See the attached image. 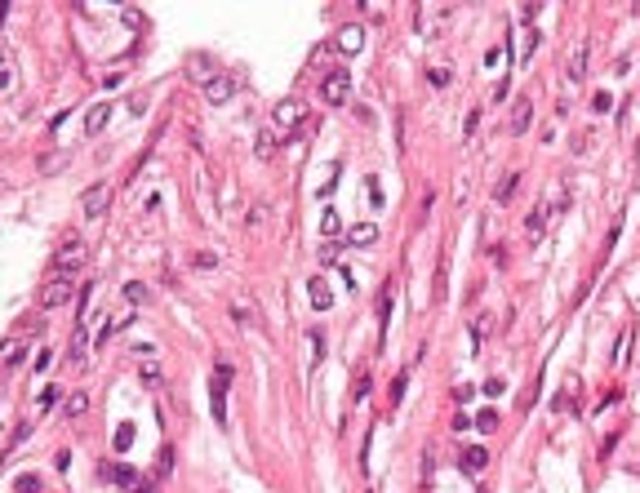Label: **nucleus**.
<instances>
[{
    "label": "nucleus",
    "mask_w": 640,
    "mask_h": 493,
    "mask_svg": "<svg viewBox=\"0 0 640 493\" xmlns=\"http://www.w3.org/2000/svg\"><path fill=\"white\" fill-rule=\"evenodd\" d=\"M62 413H67V418H84V413H89V395H84V391H71L67 400H62Z\"/></svg>",
    "instance_id": "dca6fc26"
},
{
    "label": "nucleus",
    "mask_w": 640,
    "mask_h": 493,
    "mask_svg": "<svg viewBox=\"0 0 640 493\" xmlns=\"http://www.w3.org/2000/svg\"><path fill=\"white\" fill-rule=\"evenodd\" d=\"M525 231H529V236H542V214H529V218H525Z\"/></svg>",
    "instance_id": "7c9ffc66"
},
{
    "label": "nucleus",
    "mask_w": 640,
    "mask_h": 493,
    "mask_svg": "<svg viewBox=\"0 0 640 493\" xmlns=\"http://www.w3.org/2000/svg\"><path fill=\"white\" fill-rule=\"evenodd\" d=\"M271 120H276V125L285 129V142H294V134H303V129L312 125V120H307V102H298V98H285V102H276Z\"/></svg>",
    "instance_id": "f257e3e1"
},
{
    "label": "nucleus",
    "mask_w": 640,
    "mask_h": 493,
    "mask_svg": "<svg viewBox=\"0 0 640 493\" xmlns=\"http://www.w3.org/2000/svg\"><path fill=\"white\" fill-rule=\"evenodd\" d=\"M236 89H240V80H236V76L218 71L209 84H205V98H209V102H231V98H236Z\"/></svg>",
    "instance_id": "0eeeda50"
},
{
    "label": "nucleus",
    "mask_w": 640,
    "mask_h": 493,
    "mask_svg": "<svg viewBox=\"0 0 640 493\" xmlns=\"http://www.w3.org/2000/svg\"><path fill=\"white\" fill-rule=\"evenodd\" d=\"M129 444H134V422H120V426H116V440H111V449L125 453Z\"/></svg>",
    "instance_id": "412c9836"
},
{
    "label": "nucleus",
    "mask_w": 640,
    "mask_h": 493,
    "mask_svg": "<svg viewBox=\"0 0 640 493\" xmlns=\"http://www.w3.org/2000/svg\"><path fill=\"white\" fill-rule=\"evenodd\" d=\"M609 107H614V98H609L605 89H600V93H591V111H609Z\"/></svg>",
    "instance_id": "c85d7f7f"
},
{
    "label": "nucleus",
    "mask_w": 640,
    "mask_h": 493,
    "mask_svg": "<svg viewBox=\"0 0 640 493\" xmlns=\"http://www.w3.org/2000/svg\"><path fill=\"white\" fill-rule=\"evenodd\" d=\"M14 493H41V476H32V471H27V476H18Z\"/></svg>",
    "instance_id": "5701e85b"
},
{
    "label": "nucleus",
    "mask_w": 640,
    "mask_h": 493,
    "mask_svg": "<svg viewBox=\"0 0 640 493\" xmlns=\"http://www.w3.org/2000/svg\"><path fill=\"white\" fill-rule=\"evenodd\" d=\"M458 467H463L467 476H480V471L489 467V449H480V444H472V449H463V458H458Z\"/></svg>",
    "instance_id": "9d476101"
},
{
    "label": "nucleus",
    "mask_w": 640,
    "mask_h": 493,
    "mask_svg": "<svg viewBox=\"0 0 640 493\" xmlns=\"http://www.w3.org/2000/svg\"><path fill=\"white\" fill-rule=\"evenodd\" d=\"M187 76H192L196 84H209L214 76H218V67H209V58H201V54H196V58L187 62Z\"/></svg>",
    "instance_id": "2eb2a0df"
},
{
    "label": "nucleus",
    "mask_w": 640,
    "mask_h": 493,
    "mask_svg": "<svg viewBox=\"0 0 640 493\" xmlns=\"http://www.w3.org/2000/svg\"><path fill=\"white\" fill-rule=\"evenodd\" d=\"M338 249H343L338 240H325V244H320V262H334V258H338Z\"/></svg>",
    "instance_id": "c756f323"
},
{
    "label": "nucleus",
    "mask_w": 640,
    "mask_h": 493,
    "mask_svg": "<svg viewBox=\"0 0 640 493\" xmlns=\"http://www.w3.org/2000/svg\"><path fill=\"white\" fill-rule=\"evenodd\" d=\"M134 493H156V485H152V480H138V489H134Z\"/></svg>",
    "instance_id": "58836bf2"
},
{
    "label": "nucleus",
    "mask_w": 640,
    "mask_h": 493,
    "mask_svg": "<svg viewBox=\"0 0 640 493\" xmlns=\"http://www.w3.org/2000/svg\"><path fill=\"white\" fill-rule=\"evenodd\" d=\"M476 426H480V431H498V413H494V409H480Z\"/></svg>",
    "instance_id": "bb28decb"
},
{
    "label": "nucleus",
    "mask_w": 640,
    "mask_h": 493,
    "mask_svg": "<svg viewBox=\"0 0 640 493\" xmlns=\"http://www.w3.org/2000/svg\"><path fill=\"white\" fill-rule=\"evenodd\" d=\"M0 67H5V49H0Z\"/></svg>",
    "instance_id": "ea45409f"
},
{
    "label": "nucleus",
    "mask_w": 640,
    "mask_h": 493,
    "mask_svg": "<svg viewBox=\"0 0 640 493\" xmlns=\"http://www.w3.org/2000/svg\"><path fill=\"white\" fill-rule=\"evenodd\" d=\"M431 84H436V89H445V84H449V71L436 67V71H431Z\"/></svg>",
    "instance_id": "e433bc0d"
},
{
    "label": "nucleus",
    "mask_w": 640,
    "mask_h": 493,
    "mask_svg": "<svg viewBox=\"0 0 640 493\" xmlns=\"http://www.w3.org/2000/svg\"><path fill=\"white\" fill-rule=\"evenodd\" d=\"M347 240H352V244H374V240H378V227H374V222H356L352 231H347Z\"/></svg>",
    "instance_id": "a211bd4d"
},
{
    "label": "nucleus",
    "mask_w": 640,
    "mask_h": 493,
    "mask_svg": "<svg viewBox=\"0 0 640 493\" xmlns=\"http://www.w3.org/2000/svg\"><path fill=\"white\" fill-rule=\"evenodd\" d=\"M231 374H236V369H231L227 360H218V369H214V378H209V404H214V422H218V426H227V387H231Z\"/></svg>",
    "instance_id": "7ed1b4c3"
},
{
    "label": "nucleus",
    "mask_w": 640,
    "mask_h": 493,
    "mask_svg": "<svg viewBox=\"0 0 640 493\" xmlns=\"http://www.w3.org/2000/svg\"><path fill=\"white\" fill-rule=\"evenodd\" d=\"M338 49H343V54H361L365 49V27L361 23L343 27V32H338Z\"/></svg>",
    "instance_id": "9b49d317"
},
{
    "label": "nucleus",
    "mask_w": 640,
    "mask_h": 493,
    "mask_svg": "<svg viewBox=\"0 0 640 493\" xmlns=\"http://www.w3.org/2000/svg\"><path fill=\"white\" fill-rule=\"evenodd\" d=\"M23 356H27V338H23V334H14L5 347H0V365H5V369L23 365Z\"/></svg>",
    "instance_id": "f8f14e48"
},
{
    "label": "nucleus",
    "mask_w": 640,
    "mask_h": 493,
    "mask_svg": "<svg viewBox=\"0 0 640 493\" xmlns=\"http://www.w3.org/2000/svg\"><path fill=\"white\" fill-rule=\"evenodd\" d=\"M307 293H312V307H316V311H329V307H334V289H329L320 276L307 284Z\"/></svg>",
    "instance_id": "ddd939ff"
},
{
    "label": "nucleus",
    "mask_w": 640,
    "mask_h": 493,
    "mask_svg": "<svg viewBox=\"0 0 640 493\" xmlns=\"http://www.w3.org/2000/svg\"><path fill=\"white\" fill-rule=\"evenodd\" d=\"M102 480H111L120 489H138V471L125 467V462H102Z\"/></svg>",
    "instance_id": "6e6552de"
},
{
    "label": "nucleus",
    "mask_w": 640,
    "mask_h": 493,
    "mask_svg": "<svg viewBox=\"0 0 640 493\" xmlns=\"http://www.w3.org/2000/svg\"><path fill=\"white\" fill-rule=\"evenodd\" d=\"M192 262H196V267H201V271H209V267H218V258H214V253H196V258H192Z\"/></svg>",
    "instance_id": "72a5a7b5"
},
{
    "label": "nucleus",
    "mask_w": 640,
    "mask_h": 493,
    "mask_svg": "<svg viewBox=\"0 0 640 493\" xmlns=\"http://www.w3.org/2000/svg\"><path fill=\"white\" fill-rule=\"evenodd\" d=\"M503 387H507V382H503V378H489V382H485V387H480V391H485V395H503Z\"/></svg>",
    "instance_id": "f704fd0d"
},
{
    "label": "nucleus",
    "mask_w": 640,
    "mask_h": 493,
    "mask_svg": "<svg viewBox=\"0 0 640 493\" xmlns=\"http://www.w3.org/2000/svg\"><path fill=\"white\" fill-rule=\"evenodd\" d=\"M276 147H280V138L271 134V129H262L258 142H253V156H258V160H267V156H276Z\"/></svg>",
    "instance_id": "f3484780"
},
{
    "label": "nucleus",
    "mask_w": 640,
    "mask_h": 493,
    "mask_svg": "<svg viewBox=\"0 0 640 493\" xmlns=\"http://www.w3.org/2000/svg\"><path fill=\"white\" fill-rule=\"evenodd\" d=\"M529 116H534V98H516V111H512V134H525V129H529Z\"/></svg>",
    "instance_id": "4468645a"
},
{
    "label": "nucleus",
    "mask_w": 640,
    "mask_h": 493,
    "mask_svg": "<svg viewBox=\"0 0 640 493\" xmlns=\"http://www.w3.org/2000/svg\"><path fill=\"white\" fill-rule=\"evenodd\" d=\"M169 467H174V449H160V462H156V480L169 476Z\"/></svg>",
    "instance_id": "a878e982"
},
{
    "label": "nucleus",
    "mask_w": 640,
    "mask_h": 493,
    "mask_svg": "<svg viewBox=\"0 0 640 493\" xmlns=\"http://www.w3.org/2000/svg\"><path fill=\"white\" fill-rule=\"evenodd\" d=\"M49 404H58V387H45V395H41V409H49Z\"/></svg>",
    "instance_id": "c9c22d12"
},
{
    "label": "nucleus",
    "mask_w": 640,
    "mask_h": 493,
    "mask_svg": "<svg viewBox=\"0 0 640 493\" xmlns=\"http://www.w3.org/2000/svg\"><path fill=\"white\" fill-rule=\"evenodd\" d=\"M538 41H542L538 32H525V58H534V49H538Z\"/></svg>",
    "instance_id": "473e14b6"
},
{
    "label": "nucleus",
    "mask_w": 640,
    "mask_h": 493,
    "mask_svg": "<svg viewBox=\"0 0 640 493\" xmlns=\"http://www.w3.org/2000/svg\"><path fill=\"white\" fill-rule=\"evenodd\" d=\"M365 395H369V374H365V378H361V382H356V404H361V400H365Z\"/></svg>",
    "instance_id": "4c0bfd02"
},
{
    "label": "nucleus",
    "mask_w": 640,
    "mask_h": 493,
    "mask_svg": "<svg viewBox=\"0 0 640 493\" xmlns=\"http://www.w3.org/2000/svg\"><path fill=\"white\" fill-rule=\"evenodd\" d=\"M516 183H521V174H507V178H503V187H494V200H498V205H507V200H512V192H516Z\"/></svg>",
    "instance_id": "4be33fe9"
},
{
    "label": "nucleus",
    "mask_w": 640,
    "mask_h": 493,
    "mask_svg": "<svg viewBox=\"0 0 640 493\" xmlns=\"http://www.w3.org/2000/svg\"><path fill=\"white\" fill-rule=\"evenodd\" d=\"M378 320H382V325H387V320H391V284H387V289L378 293Z\"/></svg>",
    "instance_id": "393cba45"
},
{
    "label": "nucleus",
    "mask_w": 640,
    "mask_h": 493,
    "mask_svg": "<svg viewBox=\"0 0 640 493\" xmlns=\"http://www.w3.org/2000/svg\"><path fill=\"white\" fill-rule=\"evenodd\" d=\"M71 293H76V280H67V276H54V280H45V289H41V311H58V307H67L71 302Z\"/></svg>",
    "instance_id": "39448f33"
},
{
    "label": "nucleus",
    "mask_w": 640,
    "mask_h": 493,
    "mask_svg": "<svg viewBox=\"0 0 640 493\" xmlns=\"http://www.w3.org/2000/svg\"><path fill=\"white\" fill-rule=\"evenodd\" d=\"M404 400V374L396 378V382H391V409H396V404Z\"/></svg>",
    "instance_id": "2f4dec72"
},
{
    "label": "nucleus",
    "mask_w": 640,
    "mask_h": 493,
    "mask_svg": "<svg viewBox=\"0 0 640 493\" xmlns=\"http://www.w3.org/2000/svg\"><path fill=\"white\" fill-rule=\"evenodd\" d=\"M138 374H143V382H147V387H160V365H152V360H147Z\"/></svg>",
    "instance_id": "cd10ccee"
},
{
    "label": "nucleus",
    "mask_w": 640,
    "mask_h": 493,
    "mask_svg": "<svg viewBox=\"0 0 640 493\" xmlns=\"http://www.w3.org/2000/svg\"><path fill=\"white\" fill-rule=\"evenodd\" d=\"M107 120H111V102H93V107H89V116H84V134H89V138H98L102 129H107Z\"/></svg>",
    "instance_id": "1a4fd4ad"
},
{
    "label": "nucleus",
    "mask_w": 640,
    "mask_h": 493,
    "mask_svg": "<svg viewBox=\"0 0 640 493\" xmlns=\"http://www.w3.org/2000/svg\"><path fill=\"white\" fill-rule=\"evenodd\" d=\"M125 302H147V284L129 280V284H125Z\"/></svg>",
    "instance_id": "b1692460"
},
{
    "label": "nucleus",
    "mask_w": 640,
    "mask_h": 493,
    "mask_svg": "<svg viewBox=\"0 0 640 493\" xmlns=\"http://www.w3.org/2000/svg\"><path fill=\"white\" fill-rule=\"evenodd\" d=\"M107 205H111V187H107V183L84 187V196H80V209H84V218H102V214H107Z\"/></svg>",
    "instance_id": "423d86ee"
},
{
    "label": "nucleus",
    "mask_w": 640,
    "mask_h": 493,
    "mask_svg": "<svg viewBox=\"0 0 640 493\" xmlns=\"http://www.w3.org/2000/svg\"><path fill=\"white\" fill-rule=\"evenodd\" d=\"M347 98H352V71H347V67H329L325 76H320V102L343 107Z\"/></svg>",
    "instance_id": "f03ea898"
},
{
    "label": "nucleus",
    "mask_w": 640,
    "mask_h": 493,
    "mask_svg": "<svg viewBox=\"0 0 640 493\" xmlns=\"http://www.w3.org/2000/svg\"><path fill=\"white\" fill-rule=\"evenodd\" d=\"M338 227H343V222H338V209L320 214V236H325V240H338Z\"/></svg>",
    "instance_id": "aec40b11"
},
{
    "label": "nucleus",
    "mask_w": 640,
    "mask_h": 493,
    "mask_svg": "<svg viewBox=\"0 0 640 493\" xmlns=\"http://www.w3.org/2000/svg\"><path fill=\"white\" fill-rule=\"evenodd\" d=\"M587 49H591V45H587V41H578V54H573V62H569V80H573V84L587 76Z\"/></svg>",
    "instance_id": "6ab92c4d"
},
{
    "label": "nucleus",
    "mask_w": 640,
    "mask_h": 493,
    "mask_svg": "<svg viewBox=\"0 0 640 493\" xmlns=\"http://www.w3.org/2000/svg\"><path fill=\"white\" fill-rule=\"evenodd\" d=\"M84 258H89V244H84L80 236H67V240L58 244V253H54V276H62V271H76V267H84Z\"/></svg>",
    "instance_id": "20e7f679"
}]
</instances>
